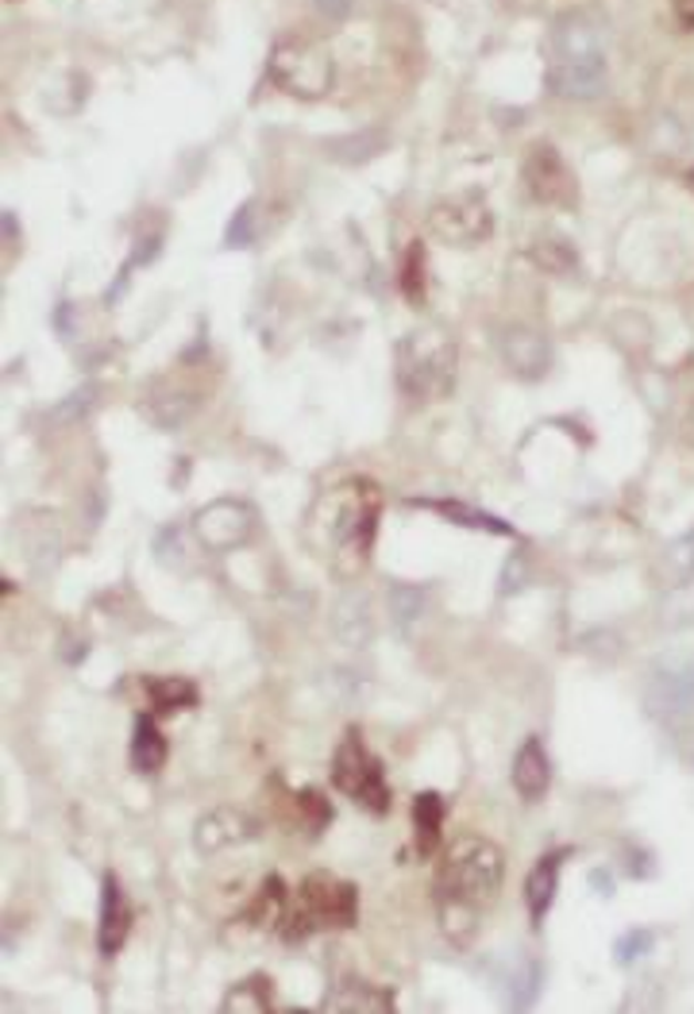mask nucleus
Segmentation results:
<instances>
[{
	"mask_svg": "<svg viewBox=\"0 0 694 1014\" xmlns=\"http://www.w3.org/2000/svg\"><path fill=\"white\" fill-rule=\"evenodd\" d=\"M255 213H259V205L255 201H247L244 209L236 213V220H231V228H228V247H247V244H255Z\"/></svg>",
	"mask_w": 694,
	"mask_h": 1014,
	"instance_id": "c756f323",
	"label": "nucleus"
},
{
	"mask_svg": "<svg viewBox=\"0 0 694 1014\" xmlns=\"http://www.w3.org/2000/svg\"><path fill=\"white\" fill-rule=\"evenodd\" d=\"M255 834H259V826H255L251 814H244L239 806H217L194 826V845L201 857H213V852H225L231 845L251 841Z\"/></svg>",
	"mask_w": 694,
	"mask_h": 1014,
	"instance_id": "f8f14e48",
	"label": "nucleus"
},
{
	"mask_svg": "<svg viewBox=\"0 0 694 1014\" xmlns=\"http://www.w3.org/2000/svg\"><path fill=\"white\" fill-rule=\"evenodd\" d=\"M456 363H459L456 340L444 329H436V324L405 332L394 351L397 386L413 402H433V397L448 394L452 382H456Z\"/></svg>",
	"mask_w": 694,
	"mask_h": 1014,
	"instance_id": "20e7f679",
	"label": "nucleus"
},
{
	"mask_svg": "<svg viewBox=\"0 0 694 1014\" xmlns=\"http://www.w3.org/2000/svg\"><path fill=\"white\" fill-rule=\"evenodd\" d=\"M132 930V902H127L124 888L116 883V876H105L101 883V925H97V949L105 956H116L127 941Z\"/></svg>",
	"mask_w": 694,
	"mask_h": 1014,
	"instance_id": "4468645a",
	"label": "nucleus"
},
{
	"mask_svg": "<svg viewBox=\"0 0 694 1014\" xmlns=\"http://www.w3.org/2000/svg\"><path fill=\"white\" fill-rule=\"evenodd\" d=\"M194 532L209 552H231V548L247 545L255 532V514L236 498H220L205 506L194 517Z\"/></svg>",
	"mask_w": 694,
	"mask_h": 1014,
	"instance_id": "9d476101",
	"label": "nucleus"
},
{
	"mask_svg": "<svg viewBox=\"0 0 694 1014\" xmlns=\"http://www.w3.org/2000/svg\"><path fill=\"white\" fill-rule=\"evenodd\" d=\"M324 1011H340V1014H386L394 1011V995L386 987L363 984V980H348L336 992L324 1000Z\"/></svg>",
	"mask_w": 694,
	"mask_h": 1014,
	"instance_id": "a211bd4d",
	"label": "nucleus"
},
{
	"mask_svg": "<svg viewBox=\"0 0 694 1014\" xmlns=\"http://www.w3.org/2000/svg\"><path fill=\"white\" fill-rule=\"evenodd\" d=\"M194 413V397L182 394V390L170 386H155L147 394V417L155 421L158 428H178L182 421Z\"/></svg>",
	"mask_w": 694,
	"mask_h": 1014,
	"instance_id": "b1692460",
	"label": "nucleus"
},
{
	"mask_svg": "<svg viewBox=\"0 0 694 1014\" xmlns=\"http://www.w3.org/2000/svg\"><path fill=\"white\" fill-rule=\"evenodd\" d=\"M675 15H680V23L694 28V0H675Z\"/></svg>",
	"mask_w": 694,
	"mask_h": 1014,
	"instance_id": "72a5a7b5",
	"label": "nucleus"
},
{
	"mask_svg": "<svg viewBox=\"0 0 694 1014\" xmlns=\"http://www.w3.org/2000/svg\"><path fill=\"white\" fill-rule=\"evenodd\" d=\"M359 918V899L355 888L340 876L329 872H313L309 880H301L298 888V902L290 907L286 914V938L301 941L317 930H351Z\"/></svg>",
	"mask_w": 694,
	"mask_h": 1014,
	"instance_id": "39448f33",
	"label": "nucleus"
},
{
	"mask_svg": "<svg viewBox=\"0 0 694 1014\" xmlns=\"http://www.w3.org/2000/svg\"><path fill=\"white\" fill-rule=\"evenodd\" d=\"M166 764V737L151 717H139L132 733V768L139 776H155L158 768Z\"/></svg>",
	"mask_w": 694,
	"mask_h": 1014,
	"instance_id": "aec40b11",
	"label": "nucleus"
},
{
	"mask_svg": "<svg viewBox=\"0 0 694 1014\" xmlns=\"http://www.w3.org/2000/svg\"><path fill=\"white\" fill-rule=\"evenodd\" d=\"M660 618H664L667 629H680V625H691L694 621V579H683L675 582L672 590H667L664 606H660Z\"/></svg>",
	"mask_w": 694,
	"mask_h": 1014,
	"instance_id": "bb28decb",
	"label": "nucleus"
},
{
	"mask_svg": "<svg viewBox=\"0 0 694 1014\" xmlns=\"http://www.w3.org/2000/svg\"><path fill=\"white\" fill-rule=\"evenodd\" d=\"M428 225H433V236L448 247H478L494 231V213L483 194H456L433 205Z\"/></svg>",
	"mask_w": 694,
	"mask_h": 1014,
	"instance_id": "6e6552de",
	"label": "nucleus"
},
{
	"mask_svg": "<svg viewBox=\"0 0 694 1014\" xmlns=\"http://www.w3.org/2000/svg\"><path fill=\"white\" fill-rule=\"evenodd\" d=\"M691 186H694V174H691Z\"/></svg>",
	"mask_w": 694,
	"mask_h": 1014,
	"instance_id": "f704fd0d",
	"label": "nucleus"
},
{
	"mask_svg": "<svg viewBox=\"0 0 694 1014\" xmlns=\"http://www.w3.org/2000/svg\"><path fill=\"white\" fill-rule=\"evenodd\" d=\"M441 829H444V798L436 790H421L413 798V837H417V852H428L441 845Z\"/></svg>",
	"mask_w": 694,
	"mask_h": 1014,
	"instance_id": "6ab92c4d",
	"label": "nucleus"
},
{
	"mask_svg": "<svg viewBox=\"0 0 694 1014\" xmlns=\"http://www.w3.org/2000/svg\"><path fill=\"white\" fill-rule=\"evenodd\" d=\"M529 255H532V262H537V267L552 270V275H576V267H579L576 247H571L568 239H560V236L537 239V244L529 247Z\"/></svg>",
	"mask_w": 694,
	"mask_h": 1014,
	"instance_id": "a878e982",
	"label": "nucleus"
},
{
	"mask_svg": "<svg viewBox=\"0 0 694 1014\" xmlns=\"http://www.w3.org/2000/svg\"><path fill=\"white\" fill-rule=\"evenodd\" d=\"M667 563H672L675 579H694V529H687L683 537L672 540V548H667Z\"/></svg>",
	"mask_w": 694,
	"mask_h": 1014,
	"instance_id": "c85d7f7f",
	"label": "nucleus"
},
{
	"mask_svg": "<svg viewBox=\"0 0 694 1014\" xmlns=\"http://www.w3.org/2000/svg\"><path fill=\"white\" fill-rule=\"evenodd\" d=\"M270 77L290 97L317 101L332 90L336 66H332V54L324 51V43L305 35H290L270 51Z\"/></svg>",
	"mask_w": 694,
	"mask_h": 1014,
	"instance_id": "423d86ee",
	"label": "nucleus"
},
{
	"mask_svg": "<svg viewBox=\"0 0 694 1014\" xmlns=\"http://www.w3.org/2000/svg\"><path fill=\"white\" fill-rule=\"evenodd\" d=\"M332 633H336L348 649H363V644L371 641V606H366V594L348 590V594L336 598V610H332Z\"/></svg>",
	"mask_w": 694,
	"mask_h": 1014,
	"instance_id": "f3484780",
	"label": "nucleus"
},
{
	"mask_svg": "<svg viewBox=\"0 0 694 1014\" xmlns=\"http://www.w3.org/2000/svg\"><path fill=\"white\" fill-rule=\"evenodd\" d=\"M568 852H545V857L532 865L529 880H525V902H529V918L532 925L545 922V914L552 910V899H556V888H560V865Z\"/></svg>",
	"mask_w": 694,
	"mask_h": 1014,
	"instance_id": "dca6fc26",
	"label": "nucleus"
},
{
	"mask_svg": "<svg viewBox=\"0 0 694 1014\" xmlns=\"http://www.w3.org/2000/svg\"><path fill=\"white\" fill-rule=\"evenodd\" d=\"M382 494L366 478H348L332 486L313 509V540L321 556L336 567L340 575H355L359 567L371 560L374 532H379Z\"/></svg>",
	"mask_w": 694,
	"mask_h": 1014,
	"instance_id": "f03ea898",
	"label": "nucleus"
},
{
	"mask_svg": "<svg viewBox=\"0 0 694 1014\" xmlns=\"http://www.w3.org/2000/svg\"><path fill=\"white\" fill-rule=\"evenodd\" d=\"M421 278H425V267H421V244H413L410 259H405V278H402V290L410 301H421Z\"/></svg>",
	"mask_w": 694,
	"mask_h": 1014,
	"instance_id": "473e14b6",
	"label": "nucleus"
},
{
	"mask_svg": "<svg viewBox=\"0 0 694 1014\" xmlns=\"http://www.w3.org/2000/svg\"><path fill=\"white\" fill-rule=\"evenodd\" d=\"M649 949H652V933H649V930H629L625 938H618L613 953H618L621 964H633L636 956H644Z\"/></svg>",
	"mask_w": 694,
	"mask_h": 1014,
	"instance_id": "7c9ffc66",
	"label": "nucleus"
},
{
	"mask_svg": "<svg viewBox=\"0 0 694 1014\" xmlns=\"http://www.w3.org/2000/svg\"><path fill=\"white\" fill-rule=\"evenodd\" d=\"M417 506L433 509V514H444L448 521L463 525V529H478V532H498V537H514V529H509L501 517H490L483 514V509H470L467 501H456V498H444V501H417Z\"/></svg>",
	"mask_w": 694,
	"mask_h": 1014,
	"instance_id": "5701e85b",
	"label": "nucleus"
},
{
	"mask_svg": "<svg viewBox=\"0 0 694 1014\" xmlns=\"http://www.w3.org/2000/svg\"><path fill=\"white\" fill-rule=\"evenodd\" d=\"M521 178L529 186V197L540 205H552V209H571L579 197L576 189V174L568 170L563 155L548 143H537V147L525 155L521 166Z\"/></svg>",
	"mask_w": 694,
	"mask_h": 1014,
	"instance_id": "1a4fd4ad",
	"label": "nucleus"
},
{
	"mask_svg": "<svg viewBox=\"0 0 694 1014\" xmlns=\"http://www.w3.org/2000/svg\"><path fill=\"white\" fill-rule=\"evenodd\" d=\"M501 359L506 366L517 374V379H545L548 366H552V348L548 340L540 337L537 329H525V324H514V329L501 332Z\"/></svg>",
	"mask_w": 694,
	"mask_h": 1014,
	"instance_id": "ddd939ff",
	"label": "nucleus"
},
{
	"mask_svg": "<svg viewBox=\"0 0 694 1014\" xmlns=\"http://www.w3.org/2000/svg\"><path fill=\"white\" fill-rule=\"evenodd\" d=\"M390 610H394L397 625H413L421 618V610H425V590L402 582V587L390 590Z\"/></svg>",
	"mask_w": 694,
	"mask_h": 1014,
	"instance_id": "cd10ccee",
	"label": "nucleus"
},
{
	"mask_svg": "<svg viewBox=\"0 0 694 1014\" xmlns=\"http://www.w3.org/2000/svg\"><path fill=\"white\" fill-rule=\"evenodd\" d=\"M220 1011H225V1014H236V1011H244V1014H267V1011H275V1000H270V984L262 976L244 980V984H236L225 995Z\"/></svg>",
	"mask_w": 694,
	"mask_h": 1014,
	"instance_id": "393cba45",
	"label": "nucleus"
},
{
	"mask_svg": "<svg viewBox=\"0 0 694 1014\" xmlns=\"http://www.w3.org/2000/svg\"><path fill=\"white\" fill-rule=\"evenodd\" d=\"M525 582H529V556L514 552L506 560V571H501V594H517Z\"/></svg>",
	"mask_w": 694,
	"mask_h": 1014,
	"instance_id": "2f4dec72",
	"label": "nucleus"
},
{
	"mask_svg": "<svg viewBox=\"0 0 694 1014\" xmlns=\"http://www.w3.org/2000/svg\"><path fill=\"white\" fill-rule=\"evenodd\" d=\"M286 914H290L286 883L278 880V876H267L262 888H259V899H255V907L247 910V918H251L259 930H278V925H286Z\"/></svg>",
	"mask_w": 694,
	"mask_h": 1014,
	"instance_id": "412c9836",
	"label": "nucleus"
},
{
	"mask_svg": "<svg viewBox=\"0 0 694 1014\" xmlns=\"http://www.w3.org/2000/svg\"><path fill=\"white\" fill-rule=\"evenodd\" d=\"M605 39L590 15H563L548 35V85L560 97L590 101L605 90Z\"/></svg>",
	"mask_w": 694,
	"mask_h": 1014,
	"instance_id": "7ed1b4c3",
	"label": "nucleus"
},
{
	"mask_svg": "<svg viewBox=\"0 0 694 1014\" xmlns=\"http://www.w3.org/2000/svg\"><path fill=\"white\" fill-rule=\"evenodd\" d=\"M644 706L652 717H680L694 706V656L667 660L652 672L649 686H644Z\"/></svg>",
	"mask_w": 694,
	"mask_h": 1014,
	"instance_id": "9b49d317",
	"label": "nucleus"
},
{
	"mask_svg": "<svg viewBox=\"0 0 694 1014\" xmlns=\"http://www.w3.org/2000/svg\"><path fill=\"white\" fill-rule=\"evenodd\" d=\"M506 880V857L486 837H459L436 868V910L441 925L456 945L475 938L478 914L498 899Z\"/></svg>",
	"mask_w": 694,
	"mask_h": 1014,
	"instance_id": "f257e3e1",
	"label": "nucleus"
},
{
	"mask_svg": "<svg viewBox=\"0 0 694 1014\" xmlns=\"http://www.w3.org/2000/svg\"><path fill=\"white\" fill-rule=\"evenodd\" d=\"M332 784H336L340 795H348L363 810L371 814L390 810V787L386 776H382V764L355 730L344 733L336 756H332Z\"/></svg>",
	"mask_w": 694,
	"mask_h": 1014,
	"instance_id": "0eeeda50",
	"label": "nucleus"
},
{
	"mask_svg": "<svg viewBox=\"0 0 694 1014\" xmlns=\"http://www.w3.org/2000/svg\"><path fill=\"white\" fill-rule=\"evenodd\" d=\"M548 784H552V764H548V753L540 745V737H529L514 756V787L525 803H540L548 795Z\"/></svg>",
	"mask_w": 694,
	"mask_h": 1014,
	"instance_id": "2eb2a0df",
	"label": "nucleus"
},
{
	"mask_svg": "<svg viewBox=\"0 0 694 1014\" xmlns=\"http://www.w3.org/2000/svg\"><path fill=\"white\" fill-rule=\"evenodd\" d=\"M147 694H151V706H155L158 714H178V710L197 706V686L182 675L147 679Z\"/></svg>",
	"mask_w": 694,
	"mask_h": 1014,
	"instance_id": "4be33fe9",
	"label": "nucleus"
}]
</instances>
